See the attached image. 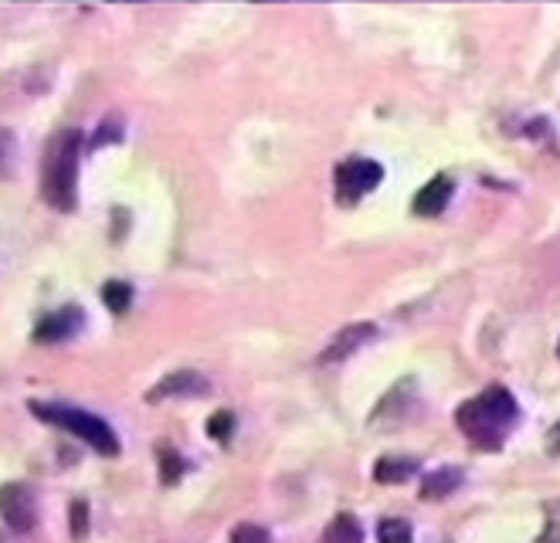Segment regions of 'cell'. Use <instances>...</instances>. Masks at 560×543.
<instances>
[{
  "instance_id": "cell-1",
  "label": "cell",
  "mask_w": 560,
  "mask_h": 543,
  "mask_svg": "<svg viewBox=\"0 0 560 543\" xmlns=\"http://www.w3.org/2000/svg\"><path fill=\"white\" fill-rule=\"evenodd\" d=\"M459 421L462 435L469 438L472 445L486 448V452H496V448H503L506 438L513 435V428L520 425V404L506 387H486L476 398H469L459 408Z\"/></svg>"
},
{
  "instance_id": "cell-12",
  "label": "cell",
  "mask_w": 560,
  "mask_h": 543,
  "mask_svg": "<svg viewBox=\"0 0 560 543\" xmlns=\"http://www.w3.org/2000/svg\"><path fill=\"white\" fill-rule=\"evenodd\" d=\"M418 472L415 459H381L374 465V479L384 482V486H394V482H408Z\"/></svg>"
},
{
  "instance_id": "cell-5",
  "label": "cell",
  "mask_w": 560,
  "mask_h": 543,
  "mask_svg": "<svg viewBox=\"0 0 560 543\" xmlns=\"http://www.w3.org/2000/svg\"><path fill=\"white\" fill-rule=\"evenodd\" d=\"M0 516L14 533H31L38 523V510H34V496L21 482H7L0 486Z\"/></svg>"
},
{
  "instance_id": "cell-15",
  "label": "cell",
  "mask_w": 560,
  "mask_h": 543,
  "mask_svg": "<svg viewBox=\"0 0 560 543\" xmlns=\"http://www.w3.org/2000/svg\"><path fill=\"white\" fill-rule=\"evenodd\" d=\"M14 153H17L14 129L0 126V180H11V174H14Z\"/></svg>"
},
{
  "instance_id": "cell-11",
  "label": "cell",
  "mask_w": 560,
  "mask_h": 543,
  "mask_svg": "<svg viewBox=\"0 0 560 543\" xmlns=\"http://www.w3.org/2000/svg\"><path fill=\"white\" fill-rule=\"evenodd\" d=\"M323 543H364V527L353 513H340L323 530Z\"/></svg>"
},
{
  "instance_id": "cell-9",
  "label": "cell",
  "mask_w": 560,
  "mask_h": 543,
  "mask_svg": "<svg viewBox=\"0 0 560 543\" xmlns=\"http://www.w3.org/2000/svg\"><path fill=\"white\" fill-rule=\"evenodd\" d=\"M377 336V326L374 323H353V326H343L340 333L330 340V347L323 350L320 364H336V360H347L353 350H360L364 343H370Z\"/></svg>"
},
{
  "instance_id": "cell-3",
  "label": "cell",
  "mask_w": 560,
  "mask_h": 543,
  "mask_svg": "<svg viewBox=\"0 0 560 543\" xmlns=\"http://www.w3.org/2000/svg\"><path fill=\"white\" fill-rule=\"evenodd\" d=\"M28 408H31L34 418L48 421V425L65 428V432H72L75 438H82L85 445H92L99 455H106V459H116V455H119L116 432H112V428L102 418L89 415V411L72 408V404H45V401H31Z\"/></svg>"
},
{
  "instance_id": "cell-16",
  "label": "cell",
  "mask_w": 560,
  "mask_h": 543,
  "mask_svg": "<svg viewBox=\"0 0 560 543\" xmlns=\"http://www.w3.org/2000/svg\"><path fill=\"white\" fill-rule=\"evenodd\" d=\"M68 530H72L75 540L89 537V503H85V499H75V503L68 506Z\"/></svg>"
},
{
  "instance_id": "cell-21",
  "label": "cell",
  "mask_w": 560,
  "mask_h": 543,
  "mask_svg": "<svg viewBox=\"0 0 560 543\" xmlns=\"http://www.w3.org/2000/svg\"><path fill=\"white\" fill-rule=\"evenodd\" d=\"M547 455H560V421L547 432Z\"/></svg>"
},
{
  "instance_id": "cell-13",
  "label": "cell",
  "mask_w": 560,
  "mask_h": 543,
  "mask_svg": "<svg viewBox=\"0 0 560 543\" xmlns=\"http://www.w3.org/2000/svg\"><path fill=\"white\" fill-rule=\"evenodd\" d=\"M102 299H106V306L112 313H126V309L133 306V286L123 279H109L106 286H102Z\"/></svg>"
},
{
  "instance_id": "cell-18",
  "label": "cell",
  "mask_w": 560,
  "mask_h": 543,
  "mask_svg": "<svg viewBox=\"0 0 560 543\" xmlns=\"http://www.w3.org/2000/svg\"><path fill=\"white\" fill-rule=\"evenodd\" d=\"M544 513H547V527L537 543H560V499H550Z\"/></svg>"
},
{
  "instance_id": "cell-14",
  "label": "cell",
  "mask_w": 560,
  "mask_h": 543,
  "mask_svg": "<svg viewBox=\"0 0 560 543\" xmlns=\"http://www.w3.org/2000/svg\"><path fill=\"white\" fill-rule=\"evenodd\" d=\"M411 523L408 520H398V516H387L381 520V527H377V540L381 543H411Z\"/></svg>"
},
{
  "instance_id": "cell-20",
  "label": "cell",
  "mask_w": 560,
  "mask_h": 543,
  "mask_svg": "<svg viewBox=\"0 0 560 543\" xmlns=\"http://www.w3.org/2000/svg\"><path fill=\"white\" fill-rule=\"evenodd\" d=\"M231 421H235V418H231L228 411H221V415H214V418L208 421V432H211L214 438H218V442H228V435H231Z\"/></svg>"
},
{
  "instance_id": "cell-8",
  "label": "cell",
  "mask_w": 560,
  "mask_h": 543,
  "mask_svg": "<svg viewBox=\"0 0 560 543\" xmlns=\"http://www.w3.org/2000/svg\"><path fill=\"white\" fill-rule=\"evenodd\" d=\"M452 191H455L452 177H448V174H438V177H432V180H428V184L415 194V201H411V211H415L418 218H438V214H445L448 201H452Z\"/></svg>"
},
{
  "instance_id": "cell-7",
  "label": "cell",
  "mask_w": 560,
  "mask_h": 543,
  "mask_svg": "<svg viewBox=\"0 0 560 543\" xmlns=\"http://www.w3.org/2000/svg\"><path fill=\"white\" fill-rule=\"evenodd\" d=\"M82 326H85V309L72 303V306H62V309H55V313H48L45 320H38V326H34V340L62 343V340H72Z\"/></svg>"
},
{
  "instance_id": "cell-6",
  "label": "cell",
  "mask_w": 560,
  "mask_h": 543,
  "mask_svg": "<svg viewBox=\"0 0 560 543\" xmlns=\"http://www.w3.org/2000/svg\"><path fill=\"white\" fill-rule=\"evenodd\" d=\"M204 394H211V384L204 374H197V370H174V374H167L163 381L153 387V391H146V401H167V398H204Z\"/></svg>"
},
{
  "instance_id": "cell-22",
  "label": "cell",
  "mask_w": 560,
  "mask_h": 543,
  "mask_svg": "<svg viewBox=\"0 0 560 543\" xmlns=\"http://www.w3.org/2000/svg\"><path fill=\"white\" fill-rule=\"evenodd\" d=\"M557 357H560V347H557Z\"/></svg>"
},
{
  "instance_id": "cell-19",
  "label": "cell",
  "mask_w": 560,
  "mask_h": 543,
  "mask_svg": "<svg viewBox=\"0 0 560 543\" xmlns=\"http://www.w3.org/2000/svg\"><path fill=\"white\" fill-rule=\"evenodd\" d=\"M228 543H272V537H269V530L255 527V523H241V527L231 530Z\"/></svg>"
},
{
  "instance_id": "cell-4",
  "label": "cell",
  "mask_w": 560,
  "mask_h": 543,
  "mask_svg": "<svg viewBox=\"0 0 560 543\" xmlns=\"http://www.w3.org/2000/svg\"><path fill=\"white\" fill-rule=\"evenodd\" d=\"M333 180H336V201H340L343 208H353L360 197H367L370 191L381 187L384 167L367 157H350V160L336 163Z\"/></svg>"
},
{
  "instance_id": "cell-17",
  "label": "cell",
  "mask_w": 560,
  "mask_h": 543,
  "mask_svg": "<svg viewBox=\"0 0 560 543\" xmlns=\"http://www.w3.org/2000/svg\"><path fill=\"white\" fill-rule=\"evenodd\" d=\"M180 476H184V459L174 452V448H160V479L167 482H177Z\"/></svg>"
},
{
  "instance_id": "cell-10",
  "label": "cell",
  "mask_w": 560,
  "mask_h": 543,
  "mask_svg": "<svg viewBox=\"0 0 560 543\" xmlns=\"http://www.w3.org/2000/svg\"><path fill=\"white\" fill-rule=\"evenodd\" d=\"M459 486H462V469L445 465V469H435L425 476V482H421V499H445V496H452Z\"/></svg>"
},
{
  "instance_id": "cell-2",
  "label": "cell",
  "mask_w": 560,
  "mask_h": 543,
  "mask_svg": "<svg viewBox=\"0 0 560 543\" xmlns=\"http://www.w3.org/2000/svg\"><path fill=\"white\" fill-rule=\"evenodd\" d=\"M79 153L82 133L79 129H62V133L51 136L45 157H41V197L62 214H72L79 208Z\"/></svg>"
}]
</instances>
